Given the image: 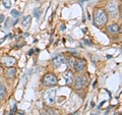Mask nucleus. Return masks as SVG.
I'll return each mask as SVG.
<instances>
[{
	"label": "nucleus",
	"mask_w": 122,
	"mask_h": 115,
	"mask_svg": "<svg viewBox=\"0 0 122 115\" xmlns=\"http://www.w3.org/2000/svg\"><path fill=\"white\" fill-rule=\"evenodd\" d=\"M108 21V14L102 8H97L94 13V21L96 26H104Z\"/></svg>",
	"instance_id": "nucleus-1"
},
{
	"label": "nucleus",
	"mask_w": 122,
	"mask_h": 115,
	"mask_svg": "<svg viewBox=\"0 0 122 115\" xmlns=\"http://www.w3.org/2000/svg\"><path fill=\"white\" fill-rule=\"evenodd\" d=\"M107 12L111 17L117 16V14L119 13V8H118V4L116 1H110L106 6Z\"/></svg>",
	"instance_id": "nucleus-2"
},
{
	"label": "nucleus",
	"mask_w": 122,
	"mask_h": 115,
	"mask_svg": "<svg viewBox=\"0 0 122 115\" xmlns=\"http://www.w3.org/2000/svg\"><path fill=\"white\" fill-rule=\"evenodd\" d=\"M57 84H58V78L53 73H48L43 78V85L44 86L52 87V86H56Z\"/></svg>",
	"instance_id": "nucleus-3"
},
{
	"label": "nucleus",
	"mask_w": 122,
	"mask_h": 115,
	"mask_svg": "<svg viewBox=\"0 0 122 115\" xmlns=\"http://www.w3.org/2000/svg\"><path fill=\"white\" fill-rule=\"evenodd\" d=\"M1 63H2V65H4V66H6V67H12L13 65H15V63H16V59L12 56L6 55V56L2 57Z\"/></svg>",
	"instance_id": "nucleus-4"
},
{
	"label": "nucleus",
	"mask_w": 122,
	"mask_h": 115,
	"mask_svg": "<svg viewBox=\"0 0 122 115\" xmlns=\"http://www.w3.org/2000/svg\"><path fill=\"white\" fill-rule=\"evenodd\" d=\"M86 84L87 82H86V79L83 76H81V75H78L77 78H75V82H74V88L76 90H81L83 89L86 86Z\"/></svg>",
	"instance_id": "nucleus-5"
},
{
	"label": "nucleus",
	"mask_w": 122,
	"mask_h": 115,
	"mask_svg": "<svg viewBox=\"0 0 122 115\" xmlns=\"http://www.w3.org/2000/svg\"><path fill=\"white\" fill-rule=\"evenodd\" d=\"M86 65V61L85 59L78 58V59H76V60L74 61L73 67H74V69H75L76 71H82L83 69H85Z\"/></svg>",
	"instance_id": "nucleus-6"
},
{
	"label": "nucleus",
	"mask_w": 122,
	"mask_h": 115,
	"mask_svg": "<svg viewBox=\"0 0 122 115\" xmlns=\"http://www.w3.org/2000/svg\"><path fill=\"white\" fill-rule=\"evenodd\" d=\"M64 61H65V59H64V56L63 55H57V56H55L54 58H53L52 62H53L54 67L58 68L59 66H61V65L64 63Z\"/></svg>",
	"instance_id": "nucleus-7"
},
{
	"label": "nucleus",
	"mask_w": 122,
	"mask_h": 115,
	"mask_svg": "<svg viewBox=\"0 0 122 115\" xmlns=\"http://www.w3.org/2000/svg\"><path fill=\"white\" fill-rule=\"evenodd\" d=\"M55 94H56V92L53 90V91L48 92L47 95H46V102H47L49 105H52L53 103L55 102Z\"/></svg>",
	"instance_id": "nucleus-8"
},
{
	"label": "nucleus",
	"mask_w": 122,
	"mask_h": 115,
	"mask_svg": "<svg viewBox=\"0 0 122 115\" xmlns=\"http://www.w3.org/2000/svg\"><path fill=\"white\" fill-rule=\"evenodd\" d=\"M63 78H65L67 85H71V84L73 83V80H74V75H73V73H72V71H70V70L64 72Z\"/></svg>",
	"instance_id": "nucleus-9"
},
{
	"label": "nucleus",
	"mask_w": 122,
	"mask_h": 115,
	"mask_svg": "<svg viewBox=\"0 0 122 115\" xmlns=\"http://www.w3.org/2000/svg\"><path fill=\"white\" fill-rule=\"evenodd\" d=\"M30 22H32V16H30V15H26V16H25L24 18H22L21 26H24V28H29Z\"/></svg>",
	"instance_id": "nucleus-10"
},
{
	"label": "nucleus",
	"mask_w": 122,
	"mask_h": 115,
	"mask_svg": "<svg viewBox=\"0 0 122 115\" xmlns=\"http://www.w3.org/2000/svg\"><path fill=\"white\" fill-rule=\"evenodd\" d=\"M15 74H16V70L13 67H8V69L6 70V76L8 78H14Z\"/></svg>",
	"instance_id": "nucleus-11"
},
{
	"label": "nucleus",
	"mask_w": 122,
	"mask_h": 115,
	"mask_svg": "<svg viewBox=\"0 0 122 115\" xmlns=\"http://www.w3.org/2000/svg\"><path fill=\"white\" fill-rule=\"evenodd\" d=\"M108 31H109V33H111V34H116V33H118V31H119V26H118L117 24H112L108 28Z\"/></svg>",
	"instance_id": "nucleus-12"
},
{
	"label": "nucleus",
	"mask_w": 122,
	"mask_h": 115,
	"mask_svg": "<svg viewBox=\"0 0 122 115\" xmlns=\"http://www.w3.org/2000/svg\"><path fill=\"white\" fill-rule=\"evenodd\" d=\"M5 90H6L5 86L3 85V84L0 83V101L3 100V98H4V96H5Z\"/></svg>",
	"instance_id": "nucleus-13"
},
{
	"label": "nucleus",
	"mask_w": 122,
	"mask_h": 115,
	"mask_svg": "<svg viewBox=\"0 0 122 115\" xmlns=\"http://www.w3.org/2000/svg\"><path fill=\"white\" fill-rule=\"evenodd\" d=\"M41 12H42V9H41V7H38V8H35L33 11V14H34V16H35L37 20H39L40 16H41Z\"/></svg>",
	"instance_id": "nucleus-14"
},
{
	"label": "nucleus",
	"mask_w": 122,
	"mask_h": 115,
	"mask_svg": "<svg viewBox=\"0 0 122 115\" xmlns=\"http://www.w3.org/2000/svg\"><path fill=\"white\" fill-rule=\"evenodd\" d=\"M10 14L12 15V17H14V18H18L21 15V13L20 12V11H17V10H15V9H12L10 11Z\"/></svg>",
	"instance_id": "nucleus-15"
},
{
	"label": "nucleus",
	"mask_w": 122,
	"mask_h": 115,
	"mask_svg": "<svg viewBox=\"0 0 122 115\" xmlns=\"http://www.w3.org/2000/svg\"><path fill=\"white\" fill-rule=\"evenodd\" d=\"M66 64H67L68 67H73V65H74V59L72 58V57H69V58L66 60Z\"/></svg>",
	"instance_id": "nucleus-16"
},
{
	"label": "nucleus",
	"mask_w": 122,
	"mask_h": 115,
	"mask_svg": "<svg viewBox=\"0 0 122 115\" xmlns=\"http://www.w3.org/2000/svg\"><path fill=\"white\" fill-rule=\"evenodd\" d=\"M12 21L10 17H7L6 21H5V24H4V28L5 29H9L10 26H12V24H10V21Z\"/></svg>",
	"instance_id": "nucleus-17"
},
{
	"label": "nucleus",
	"mask_w": 122,
	"mask_h": 115,
	"mask_svg": "<svg viewBox=\"0 0 122 115\" xmlns=\"http://www.w3.org/2000/svg\"><path fill=\"white\" fill-rule=\"evenodd\" d=\"M2 4L4 5L5 8H10L11 1H10V0H2Z\"/></svg>",
	"instance_id": "nucleus-18"
},
{
	"label": "nucleus",
	"mask_w": 122,
	"mask_h": 115,
	"mask_svg": "<svg viewBox=\"0 0 122 115\" xmlns=\"http://www.w3.org/2000/svg\"><path fill=\"white\" fill-rule=\"evenodd\" d=\"M16 110H17L16 105H13V109H12V111H11L10 115H15V113H16Z\"/></svg>",
	"instance_id": "nucleus-19"
},
{
	"label": "nucleus",
	"mask_w": 122,
	"mask_h": 115,
	"mask_svg": "<svg viewBox=\"0 0 122 115\" xmlns=\"http://www.w3.org/2000/svg\"><path fill=\"white\" fill-rule=\"evenodd\" d=\"M83 43H85L86 45H89V46H92V45H93V42H90L89 40H83Z\"/></svg>",
	"instance_id": "nucleus-20"
},
{
	"label": "nucleus",
	"mask_w": 122,
	"mask_h": 115,
	"mask_svg": "<svg viewBox=\"0 0 122 115\" xmlns=\"http://www.w3.org/2000/svg\"><path fill=\"white\" fill-rule=\"evenodd\" d=\"M3 21H4V15L1 14V15H0V24H2Z\"/></svg>",
	"instance_id": "nucleus-21"
},
{
	"label": "nucleus",
	"mask_w": 122,
	"mask_h": 115,
	"mask_svg": "<svg viewBox=\"0 0 122 115\" xmlns=\"http://www.w3.org/2000/svg\"><path fill=\"white\" fill-rule=\"evenodd\" d=\"M7 37H8V36H5L4 38H2V39H0V44H2L3 42H4V41L6 40V38H7Z\"/></svg>",
	"instance_id": "nucleus-22"
},
{
	"label": "nucleus",
	"mask_w": 122,
	"mask_h": 115,
	"mask_svg": "<svg viewBox=\"0 0 122 115\" xmlns=\"http://www.w3.org/2000/svg\"><path fill=\"white\" fill-rule=\"evenodd\" d=\"M105 103H106L105 101H103V102H101V103H100V105H99V107H98V109H101V107H102L103 105H104V104H105Z\"/></svg>",
	"instance_id": "nucleus-23"
},
{
	"label": "nucleus",
	"mask_w": 122,
	"mask_h": 115,
	"mask_svg": "<svg viewBox=\"0 0 122 115\" xmlns=\"http://www.w3.org/2000/svg\"><path fill=\"white\" fill-rule=\"evenodd\" d=\"M33 53H34V50H30L28 54H29V56H32V55H33Z\"/></svg>",
	"instance_id": "nucleus-24"
},
{
	"label": "nucleus",
	"mask_w": 122,
	"mask_h": 115,
	"mask_svg": "<svg viewBox=\"0 0 122 115\" xmlns=\"http://www.w3.org/2000/svg\"><path fill=\"white\" fill-rule=\"evenodd\" d=\"M60 29H61V31H64L66 28H65V26H64V25H62V26H61V28H60Z\"/></svg>",
	"instance_id": "nucleus-25"
},
{
	"label": "nucleus",
	"mask_w": 122,
	"mask_h": 115,
	"mask_svg": "<svg viewBox=\"0 0 122 115\" xmlns=\"http://www.w3.org/2000/svg\"><path fill=\"white\" fill-rule=\"evenodd\" d=\"M69 115H78V112H77V111H75V112L71 113V114H69Z\"/></svg>",
	"instance_id": "nucleus-26"
},
{
	"label": "nucleus",
	"mask_w": 122,
	"mask_h": 115,
	"mask_svg": "<svg viewBox=\"0 0 122 115\" xmlns=\"http://www.w3.org/2000/svg\"><path fill=\"white\" fill-rule=\"evenodd\" d=\"M91 105H92V107H93V108H94V106H95V103H94L93 101H92V102H91Z\"/></svg>",
	"instance_id": "nucleus-27"
},
{
	"label": "nucleus",
	"mask_w": 122,
	"mask_h": 115,
	"mask_svg": "<svg viewBox=\"0 0 122 115\" xmlns=\"http://www.w3.org/2000/svg\"><path fill=\"white\" fill-rule=\"evenodd\" d=\"M107 58L110 59V58H112V55H107Z\"/></svg>",
	"instance_id": "nucleus-28"
},
{
	"label": "nucleus",
	"mask_w": 122,
	"mask_h": 115,
	"mask_svg": "<svg viewBox=\"0 0 122 115\" xmlns=\"http://www.w3.org/2000/svg\"><path fill=\"white\" fill-rule=\"evenodd\" d=\"M120 14H121V16H122V6H121V8H120Z\"/></svg>",
	"instance_id": "nucleus-29"
},
{
	"label": "nucleus",
	"mask_w": 122,
	"mask_h": 115,
	"mask_svg": "<svg viewBox=\"0 0 122 115\" xmlns=\"http://www.w3.org/2000/svg\"><path fill=\"white\" fill-rule=\"evenodd\" d=\"M2 70H3V68H2L1 66H0V73H1V72H2Z\"/></svg>",
	"instance_id": "nucleus-30"
},
{
	"label": "nucleus",
	"mask_w": 122,
	"mask_h": 115,
	"mask_svg": "<svg viewBox=\"0 0 122 115\" xmlns=\"http://www.w3.org/2000/svg\"><path fill=\"white\" fill-rule=\"evenodd\" d=\"M119 31H120V32L122 33V26H121V28H119Z\"/></svg>",
	"instance_id": "nucleus-31"
},
{
	"label": "nucleus",
	"mask_w": 122,
	"mask_h": 115,
	"mask_svg": "<svg viewBox=\"0 0 122 115\" xmlns=\"http://www.w3.org/2000/svg\"><path fill=\"white\" fill-rule=\"evenodd\" d=\"M36 1H39V2H41V1H42V0H36Z\"/></svg>",
	"instance_id": "nucleus-32"
},
{
	"label": "nucleus",
	"mask_w": 122,
	"mask_h": 115,
	"mask_svg": "<svg viewBox=\"0 0 122 115\" xmlns=\"http://www.w3.org/2000/svg\"><path fill=\"white\" fill-rule=\"evenodd\" d=\"M42 115H48V114H42Z\"/></svg>",
	"instance_id": "nucleus-33"
},
{
	"label": "nucleus",
	"mask_w": 122,
	"mask_h": 115,
	"mask_svg": "<svg viewBox=\"0 0 122 115\" xmlns=\"http://www.w3.org/2000/svg\"><path fill=\"white\" fill-rule=\"evenodd\" d=\"M119 115H122V114H119Z\"/></svg>",
	"instance_id": "nucleus-34"
},
{
	"label": "nucleus",
	"mask_w": 122,
	"mask_h": 115,
	"mask_svg": "<svg viewBox=\"0 0 122 115\" xmlns=\"http://www.w3.org/2000/svg\"><path fill=\"white\" fill-rule=\"evenodd\" d=\"M3 115H4V114H3Z\"/></svg>",
	"instance_id": "nucleus-35"
}]
</instances>
